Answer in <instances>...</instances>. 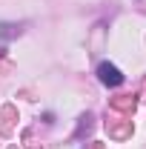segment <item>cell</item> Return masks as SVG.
Here are the masks:
<instances>
[{
	"label": "cell",
	"mask_w": 146,
	"mask_h": 149,
	"mask_svg": "<svg viewBox=\"0 0 146 149\" xmlns=\"http://www.w3.org/2000/svg\"><path fill=\"white\" fill-rule=\"evenodd\" d=\"M20 29L17 26H12V23H0V37H15Z\"/></svg>",
	"instance_id": "obj_2"
},
{
	"label": "cell",
	"mask_w": 146,
	"mask_h": 149,
	"mask_svg": "<svg viewBox=\"0 0 146 149\" xmlns=\"http://www.w3.org/2000/svg\"><path fill=\"white\" fill-rule=\"evenodd\" d=\"M97 77H100V83L103 86H120L123 83V74L117 66H112V63H100L97 66Z\"/></svg>",
	"instance_id": "obj_1"
}]
</instances>
